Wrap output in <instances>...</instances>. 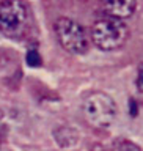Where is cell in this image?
Masks as SVG:
<instances>
[{
  "label": "cell",
  "instance_id": "1",
  "mask_svg": "<svg viewBox=\"0 0 143 151\" xmlns=\"http://www.w3.org/2000/svg\"><path fill=\"white\" fill-rule=\"evenodd\" d=\"M30 14L22 0H2L0 2V33L6 38L19 40L28 30Z\"/></svg>",
  "mask_w": 143,
  "mask_h": 151
},
{
  "label": "cell",
  "instance_id": "2",
  "mask_svg": "<svg viewBox=\"0 0 143 151\" xmlns=\"http://www.w3.org/2000/svg\"><path fill=\"white\" fill-rule=\"evenodd\" d=\"M129 28L121 19L107 17L94 22L91 27V40L101 50H116L126 44Z\"/></svg>",
  "mask_w": 143,
  "mask_h": 151
},
{
  "label": "cell",
  "instance_id": "3",
  "mask_svg": "<svg viewBox=\"0 0 143 151\" xmlns=\"http://www.w3.org/2000/svg\"><path fill=\"white\" fill-rule=\"evenodd\" d=\"M82 112L87 123L93 127H107L116 118L115 101L102 91H93L83 99Z\"/></svg>",
  "mask_w": 143,
  "mask_h": 151
},
{
  "label": "cell",
  "instance_id": "4",
  "mask_svg": "<svg viewBox=\"0 0 143 151\" xmlns=\"http://www.w3.org/2000/svg\"><path fill=\"white\" fill-rule=\"evenodd\" d=\"M54 30L65 50L74 55H82L88 50V36L79 22L69 17H58L54 22Z\"/></svg>",
  "mask_w": 143,
  "mask_h": 151
},
{
  "label": "cell",
  "instance_id": "5",
  "mask_svg": "<svg viewBox=\"0 0 143 151\" xmlns=\"http://www.w3.org/2000/svg\"><path fill=\"white\" fill-rule=\"evenodd\" d=\"M137 8V0H104V9L110 17L127 19L134 14Z\"/></svg>",
  "mask_w": 143,
  "mask_h": 151
},
{
  "label": "cell",
  "instance_id": "6",
  "mask_svg": "<svg viewBox=\"0 0 143 151\" xmlns=\"http://www.w3.org/2000/svg\"><path fill=\"white\" fill-rule=\"evenodd\" d=\"M54 139L55 143L61 146V148H71V146H75L79 142V132L77 129L71 126H60L54 131Z\"/></svg>",
  "mask_w": 143,
  "mask_h": 151
},
{
  "label": "cell",
  "instance_id": "7",
  "mask_svg": "<svg viewBox=\"0 0 143 151\" xmlns=\"http://www.w3.org/2000/svg\"><path fill=\"white\" fill-rule=\"evenodd\" d=\"M112 148L113 150H142L139 145H135L134 142H129L126 139H116L115 142L112 143Z\"/></svg>",
  "mask_w": 143,
  "mask_h": 151
},
{
  "label": "cell",
  "instance_id": "8",
  "mask_svg": "<svg viewBox=\"0 0 143 151\" xmlns=\"http://www.w3.org/2000/svg\"><path fill=\"white\" fill-rule=\"evenodd\" d=\"M25 61H27V63L30 65V66H35V68L41 66V63H42L40 52L35 50V49H30V50L27 52V55H25Z\"/></svg>",
  "mask_w": 143,
  "mask_h": 151
},
{
  "label": "cell",
  "instance_id": "9",
  "mask_svg": "<svg viewBox=\"0 0 143 151\" xmlns=\"http://www.w3.org/2000/svg\"><path fill=\"white\" fill-rule=\"evenodd\" d=\"M137 88H139V91L143 93V61L139 65V68H137Z\"/></svg>",
  "mask_w": 143,
  "mask_h": 151
},
{
  "label": "cell",
  "instance_id": "10",
  "mask_svg": "<svg viewBox=\"0 0 143 151\" xmlns=\"http://www.w3.org/2000/svg\"><path fill=\"white\" fill-rule=\"evenodd\" d=\"M137 112H139V107H137L135 99H129V113H131V116H135Z\"/></svg>",
  "mask_w": 143,
  "mask_h": 151
},
{
  "label": "cell",
  "instance_id": "11",
  "mask_svg": "<svg viewBox=\"0 0 143 151\" xmlns=\"http://www.w3.org/2000/svg\"><path fill=\"white\" fill-rule=\"evenodd\" d=\"M2 120H3V112L0 110V123H2Z\"/></svg>",
  "mask_w": 143,
  "mask_h": 151
}]
</instances>
